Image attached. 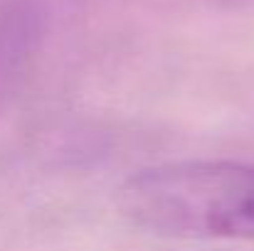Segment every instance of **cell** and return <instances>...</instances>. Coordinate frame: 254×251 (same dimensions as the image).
<instances>
[{
	"mask_svg": "<svg viewBox=\"0 0 254 251\" xmlns=\"http://www.w3.org/2000/svg\"><path fill=\"white\" fill-rule=\"evenodd\" d=\"M138 227L185 239H254V165L178 160L146 167L119 190Z\"/></svg>",
	"mask_w": 254,
	"mask_h": 251,
	"instance_id": "6da1fadb",
	"label": "cell"
},
{
	"mask_svg": "<svg viewBox=\"0 0 254 251\" xmlns=\"http://www.w3.org/2000/svg\"><path fill=\"white\" fill-rule=\"evenodd\" d=\"M42 37V10L37 0L0 2V106L27 72Z\"/></svg>",
	"mask_w": 254,
	"mask_h": 251,
	"instance_id": "7a4b0ae2",
	"label": "cell"
},
{
	"mask_svg": "<svg viewBox=\"0 0 254 251\" xmlns=\"http://www.w3.org/2000/svg\"><path fill=\"white\" fill-rule=\"evenodd\" d=\"M227 10H242V12H254V0H217Z\"/></svg>",
	"mask_w": 254,
	"mask_h": 251,
	"instance_id": "3957f363",
	"label": "cell"
}]
</instances>
